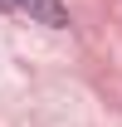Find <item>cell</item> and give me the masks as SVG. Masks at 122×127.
Instances as JSON below:
<instances>
[{
    "instance_id": "6da1fadb",
    "label": "cell",
    "mask_w": 122,
    "mask_h": 127,
    "mask_svg": "<svg viewBox=\"0 0 122 127\" xmlns=\"http://www.w3.org/2000/svg\"><path fill=\"white\" fill-rule=\"evenodd\" d=\"M0 15H20L30 25H49V30H63L68 25L63 0H0Z\"/></svg>"
}]
</instances>
